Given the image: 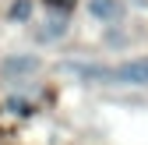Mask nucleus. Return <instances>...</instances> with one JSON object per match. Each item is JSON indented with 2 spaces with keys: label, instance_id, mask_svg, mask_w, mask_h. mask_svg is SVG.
Listing matches in <instances>:
<instances>
[{
  "label": "nucleus",
  "instance_id": "obj_2",
  "mask_svg": "<svg viewBox=\"0 0 148 145\" xmlns=\"http://www.w3.org/2000/svg\"><path fill=\"white\" fill-rule=\"evenodd\" d=\"M88 11L99 21H120L123 18V4L120 0H88Z\"/></svg>",
  "mask_w": 148,
  "mask_h": 145
},
{
  "label": "nucleus",
  "instance_id": "obj_1",
  "mask_svg": "<svg viewBox=\"0 0 148 145\" xmlns=\"http://www.w3.org/2000/svg\"><path fill=\"white\" fill-rule=\"evenodd\" d=\"M95 78L120 81V85H148V60H131V64H120L109 71H95Z\"/></svg>",
  "mask_w": 148,
  "mask_h": 145
}]
</instances>
